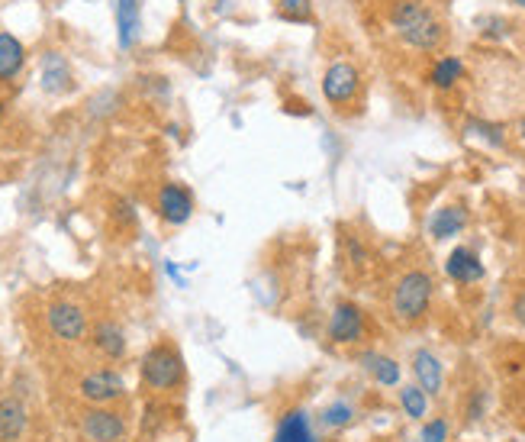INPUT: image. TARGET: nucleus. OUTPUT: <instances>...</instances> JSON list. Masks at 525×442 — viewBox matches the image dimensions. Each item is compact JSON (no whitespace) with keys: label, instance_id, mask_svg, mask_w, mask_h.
Here are the masks:
<instances>
[{"label":"nucleus","instance_id":"nucleus-22","mask_svg":"<svg viewBox=\"0 0 525 442\" xmlns=\"http://www.w3.org/2000/svg\"><path fill=\"white\" fill-rule=\"evenodd\" d=\"M319 420H323L326 430H342V426H348V423L355 420V407L348 404V401H332L323 410V417H319Z\"/></svg>","mask_w":525,"mask_h":442},{"label":"nucleus","instance_id":"nucleus-17","mask_svg":"<svg viewBox=\"0 0 525 442\" xmlns=\"http://www.w3.org/2000/svg\"><path fill=\"white\" fill-rule=\"evenodd\" d=\"M23 65H26L23 42L10 33H0V84H10L13 78H20Z\"/></svg>","mask_w":525,"mask_h":442},{"label":"nucleus","instance_id":"nucleus-25","mask_svg":"<svg viewBox=\"0 0 525 442\" xmlns=\"http://www.w3.org/2000/svg\"><path fill=\"white\" fill-rule=\"evenodd\" d=\"M471 130H477V136H484L493 146H503V126L497 123H471Z\"/></svg>","mask_w":525,"mask_h":442},{"label":"nucleus","instance_id":"nucleus-19","mask_svg":"<svg viewBox=\"0 0 525 442\" xmlns=\"http://www.w3.org/2000/svg\"><path fill=\"white\" fill-rule=\"evenodd\" d=\"M116 33L120 46L129 49L139 36V0H116Z\"/></svg>","mask_w":525,"mask_h":442},{"label":"nucleus","instance_id":"nucleus-26","mask_svg":"<svg viewBox=\"0 0 525 442\" xmlns=\"http://www.w3.org/2000/svg\"><path fill=\"white\" fill-rule=\"evenodd\" d=\"M509 313H513V320L525 326V288H519L513 294V304H509Z\"/></svg>","mask_w":525,"mask_h":442},{"label":"nucleus","instance_id":"nucleus-20","mask_svg":"<svg viewBox=\"0 0 525 442\" xmlns=\"http://www.w3.org/2000/svg\"><path fill=\"white\" fill-rule=\"evenodd\" d=\"M429 78H432V84L439 91H448V88H455V84L464 78V65H461V59H455V55H445V59L435 62Z\"/></svg>","mask_w":525,"mask_h":442},{"label":"nucleus","instance_id":"nucleus-14","mask_svg":"<svg viewBox=\"0 0 525 442\" xmlns=\"http://www.w3.org/2000/svg\"><path fill=\"white\" fill-rule=\"evenodd\" d=\"M26 407L20 397H0V442H20L26 433Z\"/></svg>","mask_w":525,"mask_h":442},{"label":"nucleus","instance_id":"nucleus-3","mask_svg":"<svg viewBox=\"0 0 525 442\" xmlns=\"http://www.w3.org/2000/svg\"><path fill=\"white\" fill-rule=\"evenodd\" d=\"M142 384L149 391H174L184 384V359L181 352L171 346V342H158L142 359Z\"/></svg>","mask_w":525,"mask_h":442},{"label":"nucleus","instance_id":"nucleus-2","mask_svg":"<svg viewBox=\"0 0 525 442\" xmlns=\"http://www.w3.org/2000/svg\"><path fill=\"white\" fill-rule=\"evenodd\" d=\"M432 297H435V278L429 272H422V268L403 272L390 291V317L400 326H416L429 317Z\"/></svg>","mask_w":525,"mask_h":442},{"label":"nucleus","instance_id":"nucleus-12","mask_svg":"<svg viewBox=\"0 0 525 442\" xmlns=\"http://www.w3.org/2000/svg\"><path fill=\"white\" fill-rule=\"evenodd\" d=\"M445 272L451 281H458V284H474L484 278V262H480V255L468 246H458L455 252L448 255V262H445Z\"/></svg>","mask_w":525,"mask_h":442},{"label":"nucleus","instance_id":"nucleus-4","mask_svg":"<svg viewBox=\"0 0 525 442\" xmlns=\"http://www.w3.org/2000/svg\"><path fill=\"white\" fill-rule=\"evenodd\" d=\"M329 339L335 346H358L368 339V313L352 301L335 304L329 317Z\"/></svg>","mask_w":525,"mask_h":442},{"label":"nucleus","instance_id":"nucleus-18","mask_svg":"<svg viewBox=\"0 0 525 442\" xmlns=\"http://www.w3.org/2000/svg\"><path fill=\"white\" fill-rule=\"evenodd\" d=\"M464 226H468V210L451 204V207H442V210L432 213L429 233H432V239H451V236H458Z\"/></svg>","mask_w":525,"mask_h":442},{"label":"nucleus","instance_id":"nucleus-28","mask_svg":"<svg viewBox=\"0 0 525 442\" xmlns=\"http://www.w3.org/2000/svg\"><path fill=\"white\" fill-rule=\"evenodd\" d=\"M0 117H4V101H0Z\"/></svg>","mask_w":525,"mask_h":442},{"label":"nucleus","instance_id":"nucleus-7","mask_svg":"<svg viewBox=\"0 0 525 442\" xmlns=\"http://www.w3.org/2000/svg\"><path fill=\"white\" fill-rule=\"evenodd\" d=\"M46 323H49V333L62 342H81L87 336V317L78 304L71 301H55L46 310Z\"/></svg>","mask_w":525,"mask_h":442},{"label":"nucleus","instance_id":"nucleus-27","mask_svg":"<svg viewBox=\"0 0 525 442\" xmlns=\"http://www.w3.org/2000/svg\"><path fill=\"white\" fill-rule=\"evenodd\" d=\"M519 136H522V142H525V117L519 120Z\"/></svg>","mask_w":525,"mask_h":442},{"label":"nucleus","instance_id":"nucleus-16","mask_svg":"<svg viewBox=\"0 0 525 442\" xmlns=\"http://www.w3.org/2000/svg\"><path fill=\"white\" fill-rule=\"evenodd\" d=\"M91 342H94V349L104 355V359H110V362L123 359V355H126V336H123V330L113 320H100L91 330Z\"/></svg>","mask_w":525,"mask_h":442},{"label":"nucleus","instance_id":"nucleus-10","mask_svg":"<svg viewBox=\"0 0 525 442\" xmlns=\"http://www.w3.org/2000/svg\"><path fill=\"white\" fill-rule=\"evenodd\" d=\"M413 375H416V384L429 397H439L442 388H445V368L439 362V355L429 352V349H419L413 352Z\"/></svg>","mask_w":525,"mask_h":442},{"label":"nucleus","instance_id":"nucleus-15","mask_svg":"<svg viewBox=\"0 0 525 442\" xmlns=\"http://www.w3.org/2000/svg\"><path fill=\"white\" fill-rule=\"evenodd\" d=\"M361 368L368 372L381 388H400V365H397V359H390V355H384V352H361Z\"/></svg>","mask_w":525,"mask_h":442},{"label":"nucleus","instance_id":"nucleus-6","mask_svg":"<svg viewBox=\"0 0 525 442\" xmlns=\"http://www.w3.org/2000/svg\"><path fill=\"white\" fill-rule=\"evenodd\" d=\"M78 391H81L84 401L104 407V404L120 401V397L126 394V381L120 372H113V368H97V372H87L81 378Z\"/></svg>","mask_w":525,"mask_h":442},{"label":"nucleus","instance_id":"nucleus-9","mask_svg":"<svg viewBox=\"0 0 525 442\" xmlns=\"http://www.w3.org/2000/svg\"><path fill=\"white\" fill-rule=\"evenodd\" d=\"M158 217H162L165 223L171 226H181L191 220V213H194V194L184 188V184L178 181H168L162 184V191H158Z\"/></svg>","mask_w":525,"mask_h":442},{"label":"nucleus","instance_id":"nucleus-29","mask_svg":"<svg viewBox=\"0 0 525 442\" xmlns=\"http://www.w3.org/2000/svg\"><path fill=\"white\" fill-rule=\"evenodd\" d=\"M516 4H519V7H525V0H516Z\"/></svg>","mask_w":525,"mask_h":442},{"label":"nucleus","instance_id":"nucleus-13","mask_svg":"<svg viewBox=\"0 0 525 442\" xmlns=\"http://www.w3.org/2000/svg\"><path fill=\"white\" fill-rule=\"evenodd\" d=\"M39 81H42V88H46L49 94H62L71 88V68L65 62V55H58V52H46L42 55V62H39Z\"/></svg>","mask_w":525,"mask_h":442},{"label":"nucleus","instance_id":"nucleus-21","mask_svg":"<svg viewBox=\"0 0 525 442\" xmlns=\"http://www.w3.org/2000/svg\"><path fill=\"white\" fill-rule=\"evenodd\" d=\"M400 407H403V413L410 420H422L426 417V410H429V394L419 388V384H403L400 388Z\"/></svg>","mask_w":525,"mask_h":442},{"label":"nucleus","instance_id":"nucleus-8","mask_svg":"<svg viewBox=\"0 0 525 442\" xmlns=\"http://www.w3.org/2000/svg\"><path fill=\"white\" fill-rule=\"evenodd\" d=\"M81 433L91 442H123L126 439V420L107 407H91L81 417Z\"/></svg>","mask_w":525,"mask_h":442},{"label":"nucleus","instance_id":"nucleus-23","mask_svg":"<svg viewBox=\"0 0 525 442\" xmlns=\"http://www.w3.org/2000/svg\"><path fill=\"white\" fill-rule=\"evenodd\" d=\"M277 13L290 23H310L313 20V4L310 0H281L277 4Z\"/></svg>","mask_w":525,"mask_h":442},{"label":"nucleus","instance_id":"nucleus-1","mask_svg":"<svg viewBox=\"0 0 525 442\" xmlns=\"http://www.w3.org/2000/svg\"><path fill=\"white\" fill-rule=\"evenodd\" d=\"M390 26L397 36L419 52H435L445 42V26L435 17V10L426 7L422 0H397L387 13Z\"/></svg>","mask_w":525,"mask_h":442},{"label":"nucleus","instance_id":"nucleus-5","mask_svg":"<svg viewBox=\"0 0 525 442\" xmlns=\"http://www.w3.org/2000/svg\"><path fill=\"white\" fill-rule=\"evenodd\" d=\"M361 91V71L352 65V62H335L326 68V75H323V94H326V101L332 107H345V104H352L355 97Z\"/></svg>","mask_w":525,"mask_h":442},{"label":"nucleus","instance_id":"nucleus-11","mask_svg":"<svg viewBox=\"0 0 525 442\" xmlns=\"http://www.w3.org/2000/svg\"><path fill=\"white\" fill-rule=\"evenodd\" d=\"M271 442H316V430L310 413L303 407H290L281 420H277V430Z\"/></svg>","mask_w":525,"mask_h":442},{"label":"nucleus","instance_id":"nucleus-24","mask_svg":"<svg viewBox=\"0 0 525 442\" xmlns=\"http://www.w3.org/2000/svg\"><path fill=\"white\" fill-rule=\"evenodd\" d=\"M419 439H422V442H448V420H445V417L429 420L426 426H422Z\"/></svg>","mask_w":525,"mask_h":442}]
</instances>
